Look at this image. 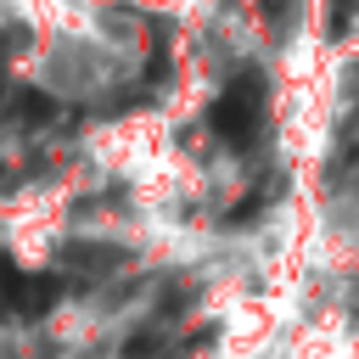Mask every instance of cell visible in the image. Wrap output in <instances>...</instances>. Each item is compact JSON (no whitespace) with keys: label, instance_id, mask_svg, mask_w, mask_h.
Returning <instances> with one entry per match:
<instances>
[{"label":"cell","instance_id":"6da1fadb","mask_svg":"<svg viewBox=\"0 0 359 359\" xmlns=\"http://www.w3.org/2000/svg\"><path fill=\"white\" fill-rule=\"evenodd\" d=\"M264 107H269V84H264L258 67H247V73H236V79L224 84V95L213 101L208 123H213L219 140H230V146H252L258 129H264Z\"/></svg>","mask_w":359,"mask_h":359},{"label":"cell","instance_id":"277c9868","mask_svg":"<svg viewBox=\"0 0 359 359\" xmlns=\"http://www.w3.org/2000/svg\"><path fill=\"white\" fill-rule=\"evenodd\" d=\"M348 11H353V0H331V34L348 28Z\"/></svg>","mask_w":359,"mask_h":359},{"label":"cell","instance_id":"7a4b0ae2","mask_svg":"<svg viewBox=\"0 0 359 359\" xmlns=\"http://www.w3.org/2000/svg\"><path fill=\"white\" fill-rule=\"evenodd\" d=\"M0 292H6V309L28 314V320L56 303V280L50 275H17L11 264H0Z\"/></svg>","mask_w":359,"mask_h":359},{"label":"cell","instance_id":"3957f363","mask_svg":"<svg viewBox=\"0 0 359 359\" xmlns=\"http://www.w3.org/2000/svg\"><path fill=\"white\" fill-rule=\"evenodd\" d=\"M11 107H17V118H22V123H45V118L56 112V107H50V95H39V90H17V95H11Z\"/></svg>","mask_w":359,"mask_h":359}]
</instances>
